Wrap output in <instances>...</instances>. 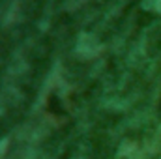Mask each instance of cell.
<instances>
[{
    "label": "cell",
    "mask_w": 161,
    "mask_h": 159,
    "mask_svg": "<svg viewBox=\"0 0 161 159\" xmlns=\"http://www.w3.org/2000/svg\"><path fill=\"white\" fill-rule=\"evenodd\" d=\"M144 8L150 11L161 13V0H144Z\"/></svg>",
    "instance_id": "cell-1"
},
{
    "label": "cell",
    "mask_w": 161,
    "mask_h": 159,
    "mask_svg": "<svg viewBox=\"0 0 161 159\" xmlns=\"http://www.w3.org/2000/svg\"><path fill=\"white\" fill-rule=\"evenodd\" d=\"M8 144H9L8 139H2V140H0V159H4V156H6V152H8Z\"/></svg>",
    "instance_id": "cell-2"
}]
</instances>
